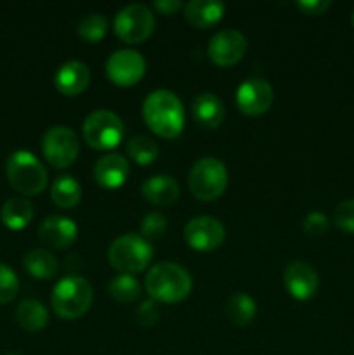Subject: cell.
I'll return each instance as SVG.
<instances>
[{
    "mask_svg": "<svg viewBox=\"0 0 354 355\" xmlns=\"http://www.w3.org/2000/svg\"><path fill=\"white\" fill-rule=\"evenodd\" d=\"M257 305L246 293H235L226 302V318L235 326H248L255 319Z\"/></svg>",
    "mask_w": 354,
    "mask_h": 355,
    "instance_id": "obj_25",
    "label": "cell"
},
{
    "mask_svg": "<svg viewBox=\"0 0 354 355\" xmlns=\"http://www.w3.org/2000/svg\"><path fill=\"white\" fill-rule=\"evenodd\" d=\"M38 238L47 248L66 250L78 238V227L71 218L52 215L47 217L38 227Z\"/></svg>",
    "mask_w": 354,
    "mask_h": 355,
    "instance_id": "obj_15",
    "label": "cell"
},
{
    "mask_svg": "<svg viewBox=\"0 0 354 355\" xmlns=\"http://www.w3.org/2000/svg\"><path fill=\"white\" fill-rule=\"evenodd\" d=\"M7 355H19V354H7Z\"/></svg>",
    "mask_w": 354,
    "mask_h": 355,
    "instance_id": "obj_37",
    "label": "cell"
},
{
    "mask_svg": "<svg viewBox=\"0 0 354 355\" xmlns=\"http://www.w3.org/2000/svg\"><path fill=\"white\" fill-rule=\"evenodd\" d=\"M224 113V103L215 94L210 92H203L194 97L193 106H191L194 123L201 128H207V130L221 127Z\"/></svg>",
    "mask_w": 354,
    "mask_h": 355,
    "instance_id": "obj_18",
    "label": "cell"
},
{
    "mask_svg": "<svg viewBox=\"0 0 354 355\" xmlns=\"http://www.w3.org/2000/svg\"><path fill=\"white\" fill-rule=\"evenodd\" d=\"M153 259V248L139 234H124L115 239L108 248V260L120 274L142 272Z\"/></svg>",
    "mask_w": 354,
    "mask_h": 355,
    "instance_id": "obj_5",
    "label": "cell"
},
{
    "mask_svg": "<svg viewBox=\"0 0 354 355\" xmlns=\"http://www.w3.org/2000/svg\"><path fill=\"white\" fill-rule=\"evenodd\" d=\"M19 291V281L14 270L6 263H0V304H9Z\"/></svg>",
    "mask_w": 354,
    "mask_h": 355,
    "instance_id": "obj_30",
    "label": "cell"
},
{
    "mask_svg": "<svg viewBox=\"0 0 354 355\" xmlns=\"http://www.w3.org/2000/svg\"><path fill=\"white\" fill-rule=\"evenodd\" d=\"M353 26H354V10H353Z\"/></svg>",
    "mask_w": 354,
    "mask_h": 355,
    "instance_id": "obj_36",
    "label": "cell"
},
{
    "mask_svg": "<svg viewBox=\"0 0 354 355\" xmlns=\"http://www.w3.org/2000/svg\"><path fill=\"white\" fill-rule=\"evenodd\" d=\"M142 196L155 207H170L179 200V184L170 175H153L142 184Z\"/></svg>",
    "mask_w": 354,
    "mask_h": 355,
    "instance_id": "obj_20",
    "label": "cell"
},
{
    "mask_svg": "<svg viewBox=\"0 0 354 355\" xmlns=\"http://www.w3.org/2000/svg\"><path fill=\"white\" fill-rule=\"evenodd\" d=\"M226 238V229L221 220L208 215L191 218L184 227V239L194 252L208 253L217 250Z\"/></svg>",
    "mask_w": 354,
    "mask_h": 355,
    "instance_id": "obj_11",
    "label": "cell"
},
{
    "mask_svg": "<svg viewBox=\"0 0 354 355\" xmlns=\"http://www.w3.org/2000/svg\"><path fill=\"white\" fill-rule=\"evenodd\" d=\"M108 291L118 304H134L141 297V284L130 274H118L110 281Z\"/></svg>",
    "mask_w": 354,
    "mask_h": 355,
    "instance_id": "obj_26",
    "label": "cell"
},
{
    "mask_svg": "<svg viewBox=\"0 0 354 355\" xmlns=\"http://www.w3.org/2000/svg\"><path fill=\"white\" fill-rule=\"evenodd\" d=\"M283 283L288 293L298 302H307L318 293V272L309 263L295 260L288 263L283 272Z\"/></svg>",
    "mask_w": 354,
    "mask_h": 355,
    "instance_id": "obj_14",
    "label": "cell"
},
{
    "mask_svg": "<svg viewBox=\"0 0 354 355\" xmlns=\"http://www.w3.org/2000/svg\"><path fill=\"white\" fill-rule=\"evenodd\" d=\"M333 222L340 231L354 234V200H346L337 205L333 211Z\"/></svg>",
    "mask_w": 354,
    "mask_h": 355,
    "instance_id": "obj_31",
    "label": "cell"
},
{
    "mask_svg": "<svg viewBox=\"0 0 354 355\" xmlns=\"http://www.w3.org/2000/svg\"><path fill=\"white\" fill-rule=\"evenodd\" d=\"M51 200L56 207L62 210H71L82 200V187L75 177L61 175L54 180L51 187Z\"/></svg>",
    "mask_w": 354,
    "mask_h": 355,
    "instance_id": "obj_24",
    "label": "cell"
},
{
    "mask_svg": "<svg viewBox=\"0 0 354 355\" xmlns=\"http://www.w3.org/2000/svg\"><path fill=\"white\" fill-rule=\"evenodd\" d=\"M146 73V61L141 52L121 49L106 61V76L113 85L127 89L137 85Z\"/></svg>",
    "mask_w": 354,
    "mask_h": 355,
    "instance_id": "obj_10",
    "label": "cell"
},
{
    "mask_svg": "<svg viewBox=\"0 0 354 355\" xmlns=\"http://www.w3.org/2000/svg\"><path fill=\"white\" fill-rule=\"evenodd\" d=\"M76 33L89 44H97L108 33V19L99 12L87 14L76 24Z\"/></svg>",
    "mask_w": 354,
    "mask_h": 355,
    "instance_id": "obj_28",
    "label": "cell"
},
{
    "mask_svg": "<svg viewBox=\"0 0 354 355\" xmlns=\"http://www.w3.org/2000/svg\"><path fill=\"white\" fill-rule=\"evenodd\" d=\"M7 180L24 196H37L47 187V170L37 156L26 149H17L7 158Z\"/></svg>",
    "mask_w": 354,
    "mask_h": 355,
    "instance_id": "obj_4",
    "label": "cell"
},
{
    "mask_svg": "<svg viewBox=\"0 0 354 355\" xmlns=\"http://www.w3.org/2000/svg\"><path fill=\"white\" fill-rule=\"evenodd\" d=\"M169 231V222L162 214H148L144 215L141 222V236L146 241H156Z\"/></svg>",
    "mask_w": 354,
    "mask_h": 355,
    "instance_id": "obj_29",
    "label": "cell"
},
{
    "mask_svg": "<svg viewBox=\"0 0 354 355\" xmlns=\"http://www.w3.org/2000/svg\"><path fill=\"white\" fill-rule=\"evenodd\" d=\"M224 3L215 0H191L184 6V17L191 26L207 30L215 26L224 16Z\"/></svg>",
    "mask_w": 354,
    "mask_h": 355,
    "instance_id": "obj_19",
    "label": "cell"
},
{
    "mask_svg": "<svg viewBox=\"0 0 354 355\" xmlns=\"http://www.w3.org/2000/svg\"><path fill=\"white\" fill-rule=\"evenodd\" d=\"M0 217L7 227L12 229V231H19V229L26 227L33 218V205L23 196L10 198L3 203Z\"/></svg>",
    "mask_w": 354,
    "mask_h": 355,
    "instance_id": "obj_23",
    "label": "cell"
},
{
    "mask_svg": "<svg viewBox=\"0 0 354 355\" xmlns=\"http://www.w3.org/2000/svg\"><path fill=\"white\" fill-rule=\"evenodd\" d=\"M330 227V220L325 214L321 211H311L304 217L302 220V229L307 236H312V238H318V236H323Z\"/></svg>",
    "mask_w": 354,
    "mask_h": 355,
    "instance_id": "obj_32",
    "label": "cell"
},
{
    "mask_svg": "<svg viewBox=\"0 0 354 355\" xmlns=\"http://www.w3.org/2000/svg\"><path fill=\"white\" fill-rule=\"evenodd\" d=\"M160 314H162L160 305L155 300H146L135 311V321L141 326H153L160 319Z\"/></svg>",
    "mask_w": 354,
    "mask_h": 355,
    "instance_id": "obj_33",
    "label": "cell"
},
{
    "mask_svg": "<svg viewBox=\"0 0 354 355\" xmlns=\"http://www.w3.org/2000/svg\"><path fill=\"white\" fill-rule=\"evenodd\" d=\"M124 132V121L113 111L97 110L83 121V139L96 151L117 148L121 142Z\"/></svg>",
    "mask_w": 354,
    "mask_h": 355,
    "instance_id": "obj_7",
    "label": "cell"
},
{
    "mask_svg": "<svg viewBox=\"0 0 354 355\" xmlns=\"http://www.w3.org/2000/svg\"><path fill=\"white\" fill-rule=\"evenodd\" d=\"M130 173L128 162L121 155L108 153L94 165V179L104 189H118L124 186Z\"/></svg>",
    "mask_w": 354,
    "mask_h": 355,
    "instance_id": "obj_16",
    "label": "cell"
},
{
    "mask_svg": "<svg viewBox=\"0 0 354 355\" xmlns=\"http://www.w3.org/2000/svg\"><path fill=\"white\" fill-rule=\"evenodd\" d=\"M246 38L238 30H222L212 37L208 44V58L215 66L229 68L238 64L246 54Z\"/></svg>",
    "mask_w": 354,
    "mask_h": 355,
    "instance_id": "obj_13",
    "label": "cell"
},
{
    "mask_svg": "<svg viewBox=\"0 0 354 355\" xmlns=\"http://www.w3.org/2000/svg\"><path fill=\"white\" fill-rule=\"evenodd\" d=\"M187 184L196 200L214 201L221 198L228 187V170L221 159L201 158L191 168Z\"/></svg>",
    "mask_w": 354,
    "mask_h": 355,
    "instance_id": "obj_6",
    "label": "cell"
},
{
    "mask_svg": "<svg viewBox=\"0 0 354 355\" xmlns=\"http://www.w3.org/2000/svg\"><path fill=\"white\" fill-rule=\"evenodd\" d=\"M94 291L89 281L82 276H66L54 286L51 295L52 311L59 319L75 321L89 312Z\"/></svg>",
    "mask_w": 354,
    "mask_h": 355,
    "instance_id": "obj_3",
    "label": "cell"
},
{
    "mask_svg": "<svg viewBox=\"0 0 354 355\" xmlns=\"http://www.w3.org/2000/svg\"><path fill=\"white\" fill-rule=\"evenodd\" d=\"M16 319L21 328L28 333H37L47 326L49 311L42 302L26 298L16 309Z\"/></svg>",
    "mask_w": 354,
    "mask_h": 355,
    "instance_id": "obj_21",
    "label": "cell"
},
{
    "mask_svg": "<svg viewBox=\"0 0 354 355\" xmlns=\"http://www.w3.org/2000/svg\"><path fill=\"white\" fill-rule=\"evenodd\" d=\"M144 288L156 304H179L193 290L191 274L176 262H160L146 274Z\"/></svg>",
    "mask_w": 354,
    "mask_h": 355,
    "instance_id": "obj_2",
    "label": "cell"
},
{
    "mask_svg": "<svg viewBox=\"0 0 354 355\" xmlns=\"http://www.w3.org/2000/svg\"><path fill=\"white\" fill-rule=\"evenodd\" d=\"M274 90L264 78L245 80L236 90V106L246 116H260L273 106Z\"/></svg>",
    "mask_w": 354,
    "mask_h": 355,
    "instance_id": "obj_12",
    "label": "cell"
},
{
    "mask_svg": "<svg viewBox=\"0 0 354 355\" xmlns=\"http://www.w3.org/2000/svg\"><path fill=\"white\" fill-rule=\"evenodd\" d=\"M142 116L155 135L162 139H177L184 130L186 114L179 97L170 90L158 89L146 97Z\"/></svg>",
    "mask_w": 354,
    "mask_h": 355,
    "instance_id": "obj_1",
    "label": "cell"
},
{
    "mask_svg": "<svg viewBox=\"0 0 354 355\" xmlns=\"http://www.w3.org/2000/svg\"><path fill=\"white\" fill-rule=\"evenodd\" d=\"M127 153L139 166H148L158 158V144L148 135H135L127 142Z\"/></svg>",
    "mask_w": 354,
    "mask_h": 355,
    "instance_id": "obj_27",
    "label": "cell"
},
{
    "mask_svg": "<svg viewBox=\"0 0 354 355\" xmlns=\"http://www.w3.org/2000/svg\"><path fill=\"white\" fill-rule=\"evenodd\" d=\"M23 266L31 277L40 281H49L58 274V259L47 250H30L24 255Z\"/></svg>",
    "mask_w": 354,
    "mask_h": 355,
    "instance_id": "obj_22",
    "label": "cell"
},
{
    "mask_svg": "<svg viewBox=\"0 0 354 355\" xmlns=\"http://www.w3.org/2000/svg\"><path fill=\"white\" fill-rule=\"evenodd\" d=\"M153 7L163 16H174L183 7V3L179 0H156V2H153Z\"/></svg>",
    "mask_w": 354,
    "mask_h": 355,
    "instance_id": "obj_35",
    "label": "cell"
},
{
    "mask_svg": "<svg viewBox=\"0 0 354 355\" xmlns=\"http://www.w3.org/2000/svg\"><path fill=\"white\" fill-rule=\"evenodd\" d=\"M90 83L89 66L80 61H68L58 68L54 75V87L59 94L66 97H75L82 94Z\"/></svg>",
    "mask_w": 354,
    "mask_h": 355,
    "instance_id": "obj_17",
    "label": "cell"
},
{
    "mask_svg": "<svg viewBox=\"0 0 354 355\" xmlns=\"http://www.w3.org/2000/svg\"><path fill=\"white\" fill-rule=\"evenodd\" d=\"M42 153L54 168H68L78 158V137L68 127L49 128L42 139Z\"/></svg>",
    "mask_w": 354,
    "mask_h": 355,
    "instance_id": "obj_9",
    "label": "cell"
},
{
    "mask_svg": "<svg viewBox=\"0 0 354 355\" xmlns=\"http://www.w3.org/2000/svg\"><path fill=\"white\" fill-rule=\"evenodd\" d=\"M155 30V16L149 7L142 3H132L124 7L115 17V33L121 42L137 45L148 40Z\"/></svg>",
    "mask_w": 354,
    "mask_h": 355,
    "instance_id": "obj_8",
    "label": "cell"
},
{
    "mask_svg": "<svg viewBox=\"0 0 354 355\" xmlns=\"http://www.w3.org/2000/svg\"><path fill=\"white\" fill-rule=\"evenodd\" d=\"M330 7H332L330 0H301L297 2V9L305 16H319Z\"/></svg>",
    "mask_w": 354,
    "mask_h": 355,
    "instance_id": "obj_34",
    "label": "cell"
}]
</instances>
